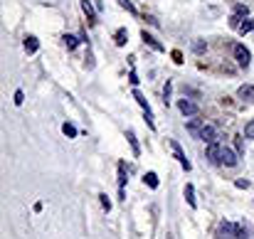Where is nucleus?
<instances>
[{
  "label": "nucleus",
  "instance_id": "nucleus-1",
  "mask_svg": "<svg viewBox=\"0 0 254 239\" xmlns=\"http://www.w3.org/2000/svg\"><path fill=\"white\" fill-rule=\"evenodd\" d=\"M178 111L183 113V116H198L200 113V106L190 99H178Z\"/></svg>",
  "mask_w": 254,
  "mask_h": 239
},
{
  "label": "nucleus",
  "instance_id": "nucleus-2",
  "mask_svg": "<svg viewBox=\"0 0 254 239\" xmlns=\"http://www.w3.org/2000/svg\"><path fill=\"white\" fill-rule=\"evenodd\" d=\"M237 161H239V153H235L232 148L222 146V155H220V163H222V165H227V168H235V165H237Z\"/></svg>",
  "mask_w": 254,
  "mask_h": 239
},
{
  "label": "nucleus",
  "instance_id": "nucleus-3",
  "mask_svg": "<svg viewBox=\"0 0 254 239\" xmlns=\"http://www.w3.org/2000/svg\"><path fill=\"white\" fill-rule=\"evenodd\" d=\"M170 148H173V153H175V158H178V163L183 165V170H190L193 165H190V161H188V155H185V150L180 148V143L178 141H170Z\"/></svg>",
  "mask_w": 254,
  "mask_h": 239
},
{
  "label": "nucleus",
  "instance_id": "nucleus-4",
  "mask_svg": "<svg viewBox=\"0 0 254 239\" xmlns=\"http://www.w3.org/2000/svg\"><path fill=\"white\" fill-rule=\"evenodd\" d=\"M235 59H237V64L239 67H249V62H252V55H249V50L244 47V45H235Z\"/></svg>",
  "mask_w": 254,
  "mask_h": 239
},
{
  "label": "nucleus",
  "instance_id": "nucleus-5",
  "mask_svg": "<svg viewBox=\"0 0 254 239\" xmlns=\"http://www.w3.org/2000/svg\"><path fill=\"white\" fill-rule=\"evenodd\" d=\"M220 155H222V146H220V143H210V146H207L205 158H207L212 165H220Z\"/></svg>",
  "mask_w": 254,
  "mask_h": 239
},
{
  "label": "nucleus",
  "instance_id": "nucleus-6",
  "mask_svg": "<svg viewBox=\"0 0 254 239\" xmlns=\"http://www.w3.org/2000/svg\"><path fill=\"white\" fill-rule=\"evenodd\" d=\"M217 239H235V224L220 222V227H217Z\"/></svg>",
  "mask_w": 254,
  "mask_h": 239
},
{
  "label": "nucleus",
  "instance_id": "nucleus-7",
  "mask_svg": "<svg viewBox=\"0 0 254 239\" xmlns=\"http://www.w3.org/2000/svg\"><path fill=\"white\" fill-rule=\"evenodd\" d=\"M200 141H205L207 146L210 143H217V129L212 124H205V129L200 131Z\"/></svg>",
  "mask_w": 254,
  "mask_h": 239
},
{
  "label": "nucleus",
  "instance_id": "nucleus-8",
  "mask_svg": "<svg viewBox=\"0 0 254 239\" xmlns=\"http://www.w3.org/2000/svg\"><path fill=\"white\" fill-rule=\"evenodd\" d=\"M237 96H239L242 101H249V104H254V87H252V84H242V87L237 89Z\"/></svg>",
  "mask_w": 254,
  "mask_h": 239
},
{
  "label": "nucleus",
  "instance_id": "nucleus-9",
  "mask_svg": "<svg viewBox=\"0 0 254 239\" xmlns=\"http://www.w3.org/2000/svg\"><path fill=\"white\" fill-rule=\"evenodd\" d=\"M205 129V121L202 118H195V121H190L188 124V133L193 136V138H200V131Z\"/></svg>",
  "mask_w": 254,
  "mask_h": 239
},
{
  "label": "nucleus",
  "instance_id": "nucleus-10",
  "mask_svg": "<svg viewBox=\"0 0 254 239\" xmlns=\"http://www.w3.org/2000/svg\"><path fill=\"white\" fill-rule=\"evenodd\" d=\"M37 50H40L37 37H35V35H27V37H25V52H27V55H35Z\"/></svg>",
  "mask_w": 254,
  "mask_h": 239
},
{
  "label": "nucleus",
  "instance_id": "nucleus-11",
  "mask_svg": "<svg viewBox=\"0 0 254 239\" xmlns=\"http://www.w3.org/2000/svg\"><path fill=\"white\" fill-rule=\"evenodd\" d=\"M141 39H143V42H146V45H151L153 50H158V52H163V45L158 42V39H156L153 35H148L146 30H143V32H141Z\"/></svg>",
  "mask_w": 254,
  "mask_h": 239
},
{
  "label": "nucleus",
  "instance_id": "nucleus-12",
  "mask_svg": "<svg viewBox=\"0 0 254 239\" xmlns=\"http://www.w3.org/2000/svg\"><path fill=\"white\" fill-rule=\"evenodd\" d=\"M235 239H249V227L244 222H237L235 224Z\"/></svg>",
  "mask_w": 254,
  "mask_h": 239
},
{
  "label": "nucleus",
  "instance_id": "nucleus-13",
  "mask_svg": "<svg viewBox=\"0 0 254 239\" xmlns=\"http://www.w3.org/2000/svg\"><path fill=\"white\" fill-rule=\"evenodd\" d=\"M82 10L87 13V20L89 22H96V10L91 8V0H82Z\"/></svg>",
  "mask_w": 254,
  "mask_h": 239
},
{
  "label": "nucleus",
  "instance_id": "nucleus-14",
  "mask_svg": "<svg viewBox=\"0 0 254 239\" xmlns=\"http://www.w3.org/2000/svg\"><path fill=\"white\" fill-rule=\"evenodd\" d=\"M185 200H188V205H190V207H193V210H195V207H198V200H195V187H193V185H190V183H188V185H185Z\"/></svg>",
  "mask_w": 254,
  "mask_h": 239
},
{
  "label": "nucleus",
  "instance_id": "nucleus-15",
  "mask_svg": "<svg viewBox=\"0 0 254 239\" xmlns=\"http://www.w3.org/2000/svg\"><path fill=\"white\" fill-rule=\"evenodd\" d=\"M126 138H128V143H131V148H133V155H141V148H138V141H136V133L128 129L126 131Z\"/></svg>",
  "mask_w": 254,
  "mask_h": 239
},
{
  "label": "nucleus",
  "instance_id": "nucleus-16",
  "mask_svg": "<svg viewBox=\"0 0 254 239\" xmlns=\"http://www.w3.org/2000/svg\"><path fill=\"white\" fill-rule=\"evenodd\" d=\"M143 183H146L151 190H156L158 187V175L156 173H146V175H143Z\"/></svg>",
  "mask_w": 254,
  "mask_h": 239
},
{
  "label": "nucleus",
  "instance_id": "nucleus-17",
  "mask_svg": "<svg viewBox=\"0 0 254 239\" xmlns=\"http://www.w3.org/2000/svg\"><path fill=\"white\" fill-rule=\"evenodd\" d=\"M114 39H116V45H119V47H124V45H126V39H128V32H126V30L121 27V30H116Z\"/></svg>",
  "mask_w": 254,
  "mask_h": 239
},
{
  "label": "nucleus",
  "instance_id": "nucleus-18",
  "mask_svg": "<svg viewBox=\"0 0 254 239\" xmlns=\"http://www.w3.org/2000/svg\"><path fill=\"white\" fill-rule=\"evenodd\" d=\"M64 45H67V50H77L79 39H77L74 35H64Z\"/></svg>",
  "mask_w": 254,
  "mask_h": 239
},
{
  "label": "nucleus",
  "instance_id": "nucleus-19",
  "mask_svg": "<svg viewBox=\"0 0 254 239\" xmlns=\"http://www.w3.org/2000/svg\"><path fill=\"white\" fill-rule=\"evenodd\" d=\"M133 99H136V101L141 104V109H143V111H151V106H148V101H146V99H143V94H141V92H133Z\"/></svg>",
  "mask_w": 254,
  "mask_h": 239
},
{
  "label": "nucleus",
  "instance_id": "nucleus-20",
  "mask_svg": "<svg viewBox=\"0 0 254 239\" xmlns=\"http://www.w3.org/2000/svg\"><path fill=\"white\" fill-rule=\"evenodd\" d=\"M254 30V20H244L242 25H239V35H247V32H252Z\"/></svg>",
  "mask_w": 254,
  "mask_h": 239
},
{
  "label": "nucleus",
  "instance_id": "nucleus-21",
  "mask_svg": "<svg viewBox=\"0 0 254 239\" xmlns=\"http://www.w3.org/2000/svg\"><path fill=\"white\" fill-rule=\"evenodd\" d=\"M62 131H64V136H69V138H74V136H77L74 124H64V126H62Z\"/></svg>",
  "mask_w": 254,
  "mask_h": 239
},
{
  "label": "nucleus",
  "instance_id": "nucleus-22",
  "mask_svg": "<svg viewBox=\"0 0 254 239\" xmlns=\"http://www.w3.org/2000/svg\"><path fill=\"white\" fill-rule=\"evenodd\" d=\"M119 5H121L124 10H128L131 15H136V8H133V3H131V0H119Z\"/></svg>",
  "mask_w": 254,
  "mask_h": 239
},
{
  "label": "nucleus",
  "instance_id": "nucleus-23",
  "mask_svg": "<svg viewBox=\"0 0 254 239\" xmlns=\"http://www.w3.org/2000/svg\"><path fill=\"white\" fill-rule=\"evenodd\" d=\"M244 138H254V118L244 126Z\"/></svg>",
  "mask_w": 254,
  "mask_h": 239
},
{
  "label": "nucleus",
  "instance_id": "nucleus-24",
  "mask_svg": "<svg viewBox=\"0 0 254 239\" xmlns=\"http://www.w3.org/2000/svg\"><path fill=\"white\" fill-rule=\"evenodd\" d=\"M235 15L247 18V15H249V8H247V5H235Z\"/></svg>",
  "mask_w": 254,
  "mask_h": 239
},
{
  "label": "nucleus",
  "instance_id": "nucleus-25",
  "mask_svg": "<svg viewBox=\"0 0 254 239\" xmlns=\"http://www.w3.org/2000/svg\"><path fill=\"white\" fill-rule=\"evenodd\" d=\"M193 50H195L198 55H202V52L207 50V45H205V42H193Z\"/></svg>",
  "mask_w": 254,
  "mask_h": 239
},
{
  "label": "nucleus",
  "instance_id": "nucleus-26",
  "mask_svg": "<svg viewBox=\"0 0 254 239\" xmlns=\"http://www.w3.org/2000/svg\"><path fill=\"white\" fill-rule=\"evenodd\" d=\"M235 143H237V153L244 155V143H242V136H235Z\"/></svg>",
  "mask_w": 254,
  "mask_h": 239
},
{
  "label": "nucleus",
  "instance_id": "nucleus-27",
  "mask_svg": "<svg viewBox=\"0 0 254 239\" xmlns=\"http://www.w3.org/2000/svg\"><path fill=\"white\" fill-rule=\"evenodd\" d=\"M99 197H101V207L109 212V210H111V202H109V197H106V195H99Z\"/></svg>",
  "mask_w": 254,
  "mask_h": 239
},
{
  "label": "nucleus",
  "instance_id": "nucleus-28",
  "mask_svg": "<svg viewBox=\"0 0 254 239\" xmlns=\"http://www.w3.org/2000/svg\"><path fill=\"white\" fill-rule=\"evenodd\" d=\"M235 185H237L239 190H247V187H249V180H235Z\"/></svg>",
  "mask_w": 254,
  "mask_h": 239
},
{
  "label": "nucleus",
  "instance_id": "nucleus-29",
  "mask_svg": "<svg viewBox=\"0 0 254 239\" xmlns=\"http://www.w3.org/2000/svg\"><path fill=\"white\" fill-rule=\"evenodd\" d=\"M22 99H25V94H22V92H15V104H18V106L22 104Z\"/></svg>",
  "mask_w": 254,
  "mask_h": 239
}]
</instances>
